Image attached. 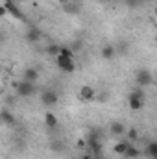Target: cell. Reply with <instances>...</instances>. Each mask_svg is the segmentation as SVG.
<instances>
[{
    "instance_id": "cell-1",
    "label": "cell",
    "mask_w": 157,
    "mask_h": 159,
    "mask_svg": "<svg viewBox=\"0 0 157 159\" xmlns=\"http://www.w3.org/2000/svg\"><path fill=\"white\" fill-rule=\"evenodd\" d=\"M128 104H129V109L131 111H141L144 107V93H142V89L131 91L128 94Z\"/></svg>"
},
{
    "instance_id": "cell-2",
    "label": "cell",
    "mask_w": 157,
    "mask_h": 159,
    "mask_svg": "<svg viewBox=\"0 0 157 159\" xmlns=\"http://www.w3.org/2000/svg\"><path fill=\"white\" fill-rule=\"evenodd\" d=\"M56 65L61 72H67V74H72L76 70V63H74V57H61V56H56Z\"/></svg>"
},
{
    "instance_id": "cell-3",
    "label": "cell",
    "mask_w": 157,
    "mask_h": 159,
    "mask_svg": "<svg viewBox=\"0 0 157 159\" xmlns=\"http://www.w3.org/2000/svg\"><path fill=\"white\" fill-rule=\"evenodd\" d=\"M35 93H37V87H35V83L24 81V80H20V81L17 83V94H19V96H24V98H28V96H34Z\"/></svg>"
},
{
    "instance_id": "cell-4",
    "label": "cell",
    "mask_w": 157,
    "mask_h": 159,
    "mask_svg": "<svg viewBox=\"0 0 157 159\" xmlns=\"http://www.w3.org/2000/svg\"><path fill=\"white\" fill-rule=\"evenodd\" d=\"M135 81H137L139 87H148V85L154 83V74H152L148 69H141V70L137 72V76H135Z\"/></svg>"
},
{
    "instance_id": "cell-5",
    "label": "cell",
    "mask_w": 157,
    "mask_h": 159,
    "mask_svg": "<svg viewBox=\"0 0 157 159\" xmlns=\"http://www.w3.org/2000/svg\"><path fill=\"white\" fill-rule=\"evenodd\" d=\"M57 102H59V96L56 91H43L41 93V104L44 107H54Z\"/></svg>"
},
{
    "instance_id": "cell-6",
    "label": "cell",
    "mask_w": 157,
    "mask_h": 159,
    "mask_svg": "<svg viewBox=\"0 0 157 159\" xmlns=\"http://www.w3.org/2000/svg\"><path fill=\"white\" fill-rule=\"evenodd\" d=\"M79 98L83 102H92L96 100V89L92 85H81L79 87Z\"/></svg>"
},
{
    "instance_id": "cell-7",
    "label": "cell",
    "mask_w": 157,
    "mask_h": 159,
    "mask_svg": "<svg viewBox=\"0 0 157 159\" xmlns=\"http://www.w3.org/2000/svg\"><path fill=\"white\" fill-rule=\"evenodd\" d=\"M4 7H6V11H7V15H13L15 19H24L22 17V13H20V9H19V6L13 2V0H6L4 4H2Z\"/></svg>"
},
{
    "instance_id": "cell-8",
    "label": "cell",
    "mask_w": 157,
    "mask_h": 159,
    "mask_svg": "<svg viewBox=\"0 0 157 159\" xmlns=\"http://www.w3.org/2000/svg\"><path fill=\"white\" fill-rule=\"evenodd\" d=\"M22 80H24V81H30V83H35V81L39 80V70L34 69V67L24 69V72H22Z\"/></svg>"
},
{
    "instance_id": "cell-9",
    "label": "cell",
    "mask_w": 157,
    "mask_h": 159,
    "mask_svg": "<svg viewBox=\"0 0 157 159\" xmlns=\"http://www.w3.org/2000/svg\"><path fill=\"white\" fill-rule=\"evenodd\" d=\"M129 144H131V143H129L128 139H120V141H117V143L113 144V152H115L117 156H124Z\"/></svg>"
},
{
    "instance_id": "cell-10",
    "label": "cell",
    "mask_w": 157,
    "mask_h": 159,
    "mask_svg": "<svg viewBox=\"0 0 157 159\" xmlns=\"http://www.w3.org/2000/svg\"><path fill=\"white\" fill-rule=\"evenodd\" d=\"M44 124H46V128H50V129H54V128H57V124H59V119L52 113V111H46L44 113Z\"/></svg>"
},
{
    "instance_id": "cell-11",
    "label": "cell",
    "mask_w": 157,
    "mask_h": 159,
    "mask_svg": "<svg viewBox=\"0 0 157 159\" xmlns=\"http://www.w3.org/2000/svg\"><path fill=\"white\" fill-rule=\"evenodd\" d=\"M0 120L7 126H17V119L13 117V113H9L7 109H2L0 111Z\"/></svg>"
},
{
    "instance_id": "cell-12",
    "label": "cell",
    "mask_w": 157,
    "mask_h": 159,
    "mask_svg": "<svg viewBox=\"0 0 157 159\" xmlns=\"http://www.w3.org/2000/svg\"><path fill=\"white\" fill-rule=\"evenodd\" d=\"M115 54H117V50H115L113 44H105V46H102V50H100V56H102L104 59H113Z\"/></svg>"
},
{
    "instance_id": "cell-13",
    "label": "cell",
    "mask_w": 157,
    "mask_h": 159,
    "mask_svg": "<svg viewBox=\"0 0 157 159\" xmlns=\"http://www.w3.org/2000/svg\"><path fill=\"white\" fill-rule=\"evenodd\" d=\"M26 41H28V43H39L41 41V30L30 28V30L26 32Z\"/></svg>"
},
{
    "instance_id": "cell-14",
    "label": "cell",
    "mask_w": 157,
    "mask_h": 159,
    "mask_svg": "<svg viewBox=\"0 0 157 159\" xmlns=\"http://www.w3.org/2000/svg\"><path fill=\"white\" fill-rule=\"evenodd\" d=\"M141 150L137 148V146H133V144H129L128 146V150H126V154H124V157H128V159H139L141 157Z\"/></svg>"
},
{
    "instance_id": "cell-15",
    "label": "cell",
    "mask_w": 157,
    "mask_h": 159,
    "mask_svg": "<svg viewBox=\"0 0 157 159\" xmlns=\"http://www.w3.org/2000/svg\"><path fill=\"white\" fill-rule=\"evenodd\" d=\"M144 154H146V157L148 159H157V143H148L146 144V150H144Z\"/></svg>"
},
{
    "instance_id": "cell-16",
    "label": "cell",
    "mask_w": 157,
    "mask_h": 159,
    "mask_svg": "<svg viewBox=\"0 0 157 159\" xmlns=\"http://www.w3.org/2000/svg\"><path fill=\"white\" fill-rule=\"evenodd\" d=\"M109 129H111V133H113L115 137L124 135V131H126V128H124V124H122V122H113V124L109 126Z\"/></svg>"
},
{
    "instance_id": "cell-17",
    "label": "cell",
    "mask_w": 157,
    "mask_h": 159,
    "mask_svg": "<svg viewBox=\"0 0 157 159\" xmlns=\"http://www.w3.org/2000/svg\"><path fill=\"white\" fill-rule=\"evenodd\" d=\"M57 56H61V57H74V50L69 48V46H59Z\"/></svg>"
},
{
    "instance_id": "cell-18",
    "label": "cell",
    "mask_w": 157,
    "mask_h": 159,
    "mask_svg": "<svg viewBox=\"0 0 157 159\" xmlns=\"http://www.w3.org/2000/svg\"><path fill=\"white\" fill-rule=\"evenodd\" d=\"M124 133H126V137H128V141H129V143H135V141L139 139V131H137L135 128H129V129H128V131H124Z\"/></svg>"
},
{
    "instance_id": "cell-19",
    "label": "cell",
    "mask_w": 157,
    "mask_h": 159,
    "mask_svg": "<svg viewBox=\"0 0 157 159\" xmlns=\"http://www.w3.org/2000/svg\"><path fill=\"white\" fill-rule=\"evenodd\" d=\"M76 146H78L79 150H87V141L85 139H78L76 141Z\"/></svg>"
},
{
    "instance_id": "cell-20",
    "label": "cell",
    "mask_w": 157,
    "mask_h": 159,
    "mask_svg": "<svg viewBox=\"0 0 157 159\" xmlns=\"http://www.w3.org/2000/svg\"><path fill=\"white\" fill-rule=\"evenodd\" d=\"M57 52H59V46L57 44H54V46L48 48V54H52V56H57Z\"/></svg>"
},
{
    "instance_id": "cell-21",
    "label": "cell",
    "mask_w": 157,
    "mask_h": 159,
    "mask_svg": "<svg viewBox=\"0 0 157 159\" xmlns=\"http://www.w3.org/2000/svg\"><path fill=\"white\" fill-rule=\"evenodd\" d=\"M6 15H7V11H6V7H4V6L0 4V17H6Z\"/></svg>"
},
{
    "instance_id": "cell-22",
    "label": "cell",
    "mask_w": 157,
    "mask_h": 159,
    "mask_svg": "<svg viewBox=\"0 0 157 159\" xmlns=\"http://www.w3.org/2000/svg\"><path fill=\"white\" fill-rule=\"evenodd\" d=\"M79 159H94V156H92V154L89 152V154H83V156H81Z\"/></svg>"
},
{
    "instance_id": "cell-23",
    "label": "cell",
    "mask_w": 157,
    "mask_h": 159,
    "mask_svg": "<svg viewBox=\"0 0 157 159\" xmlns=\"http://www.w3.org/2000/svg\"><path fill=\"white\" fill-rule=\"evenodd\" d=\"M57 2H59V4H61V6H65V4H69V2H70V0H57Z\"/></svg>"
},
{
    "instance_id": "cell-24",
    "label": "cell",
    "mask_w": 157,
    "mask_h": 159,
    "mask_svg": "<svg viewBox=\"0 0 157 159\" xmlns=\"http://www.w3.org/2000/svg\"><path fill=\"white\" fill-rule=\"evenodd\" d=\"M94 159H107V157H105V156H102V154H100V156H94Z\"/></svg>"
}]
</instances>
